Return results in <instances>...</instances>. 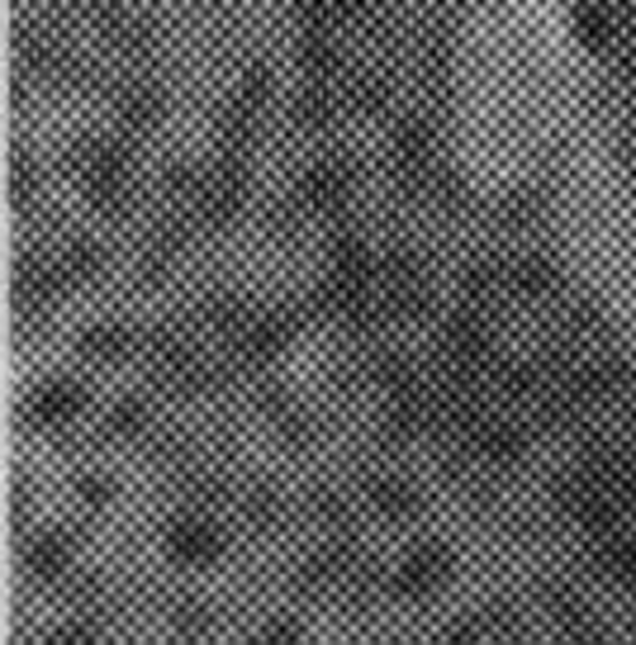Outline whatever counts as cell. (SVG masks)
<instances>
[{
    "mask_svg": "<svg viewBox=\"0 0 636 645\" xmlns=\"http://www.w3.org/2000/svg\"><path fill=\"white\" fill-rule=\"evenodd\" d=\"M219 532L204 518H180L176 526H172V550L180 560H214L219 556Z\"/></svg>",
    "mask_w": 636,
    "mask_h": 645,
    "instance_id": "1",
    "label": "cell"
},
{
    "mask_svg": "<svg viewBox=\"0 0 636 645\" xmlns=\"http://www.w3.org/2000/svg\"><path fill=\"white\" fill-rule=\"evenodd\" d=\"M76 404H82V394H76L72 385H48L29 399V418L34 423H62V418L76 413Z\"/></svg>",
    "mask_w": 636,
    "mask_h": 645,
    "instance_id": "2",
    "label": "cell"
},
{
    "mask_svg": "<svg viewBox=\"0 0 636 645\" xmlns=\"http://www.w3.org/2000/svg\"><path fill=\"white\" fill-rule=\"evenodd\" d=\"M442 574H447V556H442V550H419V556L399 570V588H404V594H427V588H433Z\"/></svg>",
    "mask_w": 636,
    "mask_h": 645,
    "instance_id": "3",
    "label": "cell"
},
{
    "mask_svg": "<svg viewBox=\"0 0 636 645\" xmlns=\"http://www.w3.org/2000/svg\"><path fill=\"white\" fill-rule=\"evenodd\" d=\"M67 565H72V556H67V542H62V536H34L29 542V570L38 579H62Z\"/></svg>",
    "mask_w": 636,
    "mask_h": 645,
    "instance_id": "4",
    "label": "cell"
},
{
    "mask_svg": "<svg viewBox=\"0 0 636 645\" xmlns=\"http://www.w3.org/2000/svg\"><path fill=\"white\" fill-rule=\"evenodd\" d=\"M479 451H485L489 460H517V451H523V442H517V432L513 427H503V423H489V427H479Z\"/></svg>",
    "mask_w": 636,
    "mask_h": 645,
    "instance_id": "5",
    "label": "cell"
},
{
    "mask_svg": "<svg viewBox=\"0 0 636 645\" xmlns=\"http://www.w3.org/2000/svg\"><path fill=\"white\" fill-rule=\"evenodd\" d=\"M371 498H375V508H381V512H389V518H399V512L413 508V494L399 489L395 480H375L371 484Z\"/></svg>",
    "mask_w": 636,
    "mask_h": 645,
    "instance_id": "6",
    "label": "cell"
},
{
    "mask_svg": "<svg viewBox=\"0 0 636 645\" xmlns=\"http://www.w3.org/2000/svg\"><path fill=\"white\" fill-rule=\"evenodd\" d=\"M82 347L90 351V357H120V351H124V333H120V327H96V333H86Z\"/></svg>",
    "mask_w": 636,
    "mask_h": 645,
    "instance_id": "7",
    "label": "cell"
},
{
    "mask_svg": "<svg viewBox=\"0 0 636 645\" xmlns=\"http://www.w3.org/2000/svg\"><path fill=\"white\" fill-rule=\"evenodd\" d=\"M138 423H142V413L134 404H124L120 413H114V427H120V432H138Z\"/></svg>",
    "mask_w": 636,
    "mask_h": 645,
    "instance_id": "8",
    "label": "cell"
},
{
    "mask_svg": "<svg viewBox=\"0 0 636 645\" xmlns=\"http://www.w3.org/2000/svg\"><path fill=\"white\" fill-rule=\"evenodd\" d=\"M82 498H86V504H100V498H105V489H100V484H82Z\"/></svg>",
    "mask_w": 636,
    "mask_h": 645,
    "instance_id": "9",
    "label": "cell"
}]
</instances>
